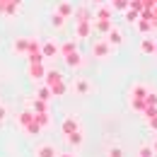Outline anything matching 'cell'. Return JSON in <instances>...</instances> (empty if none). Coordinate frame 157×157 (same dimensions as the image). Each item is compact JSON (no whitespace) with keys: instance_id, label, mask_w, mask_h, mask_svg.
Returning <instances> with one entry per match:
<instances>
[{"instance_id":"2","label":"cell","mask_w":157,"mask_h":157,"mask_svg":"<svg viewBox=\"0 0 157 157\" xmlns=\"http://www.w3.org/2000/svg\"><path fill=\"white\" fill-rule=\"evenodd\" d=\"M94 51H97V56H106V51H109V48H106V44H97V48H94Z\"/></svg>"},{"instance_id":"5","label":"cell","mask_w":157,"mask_h":157,"mask_svg":"<svg viewBox=\"0 0 157 157\" xmlns=\"http://www.w3.org/2000/svg\"><path fill=\"white\" fill-rule=\"evenodd\" d=\"M155 152H157V140H155Z\"/></svg>"},{"instance_id":"1","label":"cell","mask_w":157,"mask_h":157,"mask_svg":"<svg viewBox=\"0 0 157 157\" xmlns=\"http://www.w3.org/2000/svg\"><path fill=\"white\" fill-rule=\"evenodd\" d=\"M140 48H143V53H152V51H155V44H152L150 39H145V41H143V46H140Z\"/></svg>"},{"instance_id":"4","label":"cell","mask_w":157,"mask_h":157,"mask_svg":"<svg viewBox=\"0 0 157 157\" xmlns=\"http://www.w3.org/2000/svg\"><path fill=\"white\" fill-rule=\"evenodd\" d=\"M140 157H152V147H140Z\"/></svg>"},{"instance_id":"3","label":"cell","mask_w":157,"mask_h":157,"mask_svg":"<svg viewBox=\"0 0 157 157\" xmlns=\"http://www.w3.org/2000/svg\"><path fill=\"white\" fill-rule=\"evenodd\" d=\"M109 157H123L121 147H111V150H109Z\"/></svg>"}]
</instances>
